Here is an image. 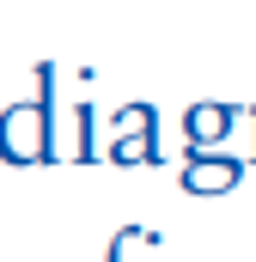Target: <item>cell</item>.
Returning a JSON list of instances; mask_svg holds the SVG:
<instances>
[]
</instances>
